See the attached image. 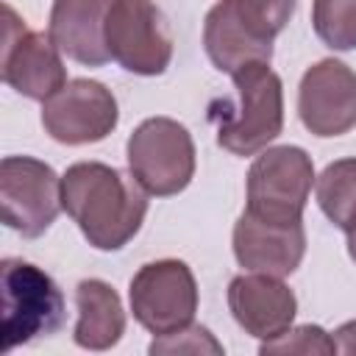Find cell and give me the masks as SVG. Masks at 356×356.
Masks as SVG:
<instances>
[{"instance_id": "12", "label": "cell", "mask_w": 356, "mask_h": 356, "mask_svg": "<svg viewBox=\"0 0 356 356\" xmlns=\"http://www.w3.org/2000/svg\"><path fill=\"white\" fill-rule=\"evenodd\" d=\"M228 309L245 334L267 342L292 328L298 298L278 275L242 273L228 284Z\"/></svg>"}, {"instance_id": "7", "label": "cell", "mask_w": 356, "mask_h": 356, "mask_svg": "<svg viewBox=\"0 0 356 356\" xmlns=\"http://www.w3.org/2000/svg\"><path fill=\"white\" fill-rule=\"evenodd\" d=\"M0 209L11 231L36 239L64 209L61 178L50 164L33 156H6L0 161Z\"/></svg>"}, {"instance_id": "1", "label": "cell", "mask_w": 356, "mask_h": 356, "mask_svg": "<svg viewBox=\"0 0 356 356\" xmlns=\"http://www.w3.org/2000/svg\"><path fill=\"white\" fill-rule=\"evenodd\" d=\"M61 206L92 248L120 250L145 222L147 192L117 167L78 161L61 175Z\"/></svg>"}, {"instance_id": "11", "label": "cell", "mask_w": 356, "mask_h": 356, "mask_svg": "<svg viewBox=\"0 0 356 356\" xmlns=\"http://www.w3.org/2000/svg\"><path fill=\"white\" fill-rule=\"evenodd\" d=\"M298 117L314 136H342L356 128V72L339 58L312 64L298 86Z\"/></svg>"}, {"instance_id": "18", "label": "cell", "mask_w": 356, "mask_h": 356, "mask_svg": "<svg viewBox=\"0 0 356 356\" xmlns=\"http://www.w3.org/2000/svg\"><path fill=\"white\" fill-rule=\"evenodd\" d=\"M312 25L331 50H356V0H312Z\"/></svg>"}, {"instance_id": "8", "label": "cell", "mask_w": 356, "mask_h": 356, "mask_svg": "<svg viewBox=\"0 0 356 356\" xmlns=\"http://www.w3.org/2000/svg\"><path fill=\"white\" fill-rule=\"evenodd\" d=\"M106 47L134 75H161L172 61V36L153 0H114L106 17Z\"/></svg>"}, {"instance_id": "6", "label": "cell", "mask_w": 356, "mask_h": 356, "mask_svg": "<svg viewBox=\"0 0 356 356\" xmlns=\"http://www.w3.org/2000/svg\"><path fill=\"white\" fill-rule=\"evenodd\" d=\"M134 320L153 337L192 325L197 312V281L186 261L159 259L142 264L128 286Z\"/></svg>"}, {"instance_id": "2", "label": "cell", "mask_w": 356, "mask_h": 356, "mask_svg": "<svg viewBox=\"0 0 356 356\" xmlns=\"http://www.w3.org/2000/svg\"><path fill=\"white\" fill-rule=\"evenodd\" d=\"M236 100H222L217 120V145L234 156H256L284 131V83L267 61L245 64L231 75Z\"/></svg>"}, {"instance_id": "17", "label": "cell", "mask_w": 356, "mask_h": 356, "mask_svg": "<svg viewBox=\"0 0 356 356\" xmlns=\"http://www.w3.org/2000/svg\"><path fill=\"white\" fill-rule=\"evenodd\" d=\"M320 211L345 234L356 231V159L331 161L314 181Z\"/></svg>"}, {"instance_id": "21", "label": "cell", "mask_w": 356, "mask_h": 356, "mask_svg": "<svg viewBox=\"0 0 356 356\" xmlns=\"http://www.w3.org/2000/svg\"><path fill=\"white\" fill-rule=\"evenodd\" d=\"M147 350L153 356L156 353H222V345L211 337L206 325H186L181 331L153 337Z\"/></svg>"}, {"instance_id": "13", "label": "cell", "mask_w": 356, "mask_h": 356, "mask_svg": "<svg viewBox=\"0 0 356 356\" xmlns=\"http://www.w3.org/2000/svg\"><path fill=\"white\" fill-rule=\"evenodd\" d=\"M306 253V231L300 222H267L242 211L234 222V256L248 273L292 275Z\"/></svg>"}, {"instance_id": "5", "label": "cell", "mask_w": 356, "mask_h": 356, "mask_svg": "<svg viewBox=\"0 0 356 356\" xmlns=\"http://www.w3.org/2000/svg\"><path fill=\"white\" fill-rule=\"evenodd\" d=\"M131 175L147 195L170 197L189 186L195 175V142L186 125L172 117L142 120L125 145Z\"/></svg>"}, {"instance_id": "20", "label": "cell", "mask_w": 356, "mask_h": 356, "mask_svg": "<svg viewBox=\"0 0 356 356\" xmlns=\"http://www.w3.org/2000/svg\"><path fill=\"white\" fill-rule=\"evenodd\" d=\"M236 6L242 17L256 28V33L273 42L292 19L298 0H236Z\"/></svg>"}, {"instance_id": "23", "label": "cell", "mask_w": 356, "mask_h": 356, "mask_svg": "<svg viewBox=\"0 0 356 356\" xmlns=\"http://www.w3.org/2000/svg\"><path fill=\"white\" fill-rule=\"evenodd\" d=\"M348 256L356 261V231H353V234H348Z\"/></svg>"}, {"instance_id": "14", "label": "cell", "mask_w": 356, "mask_h": 356, "mask_svg": "<svg viewBox=\"0 0 356 356\" xmlns=\"http://www.w3.org/2000/svg\"><path fill=\"white\" fill-rule=\"evenodd\" d=\"M114 0H53L47 33L53 44L83 67H103L111 56L106 47V17Z\"/></svg>"}, {"instance_id": "15", "label": "cell", "mask_w": 356, "mask_h": 356, "mask_svg": "<svg viewBox=\"0 0 356 356\" xmlns=\"http://www.w3.org/2000/svg\"><path fill=\"white\" fill-rule=\"evenodd\" d=\"M203 47L220 72H239L245 64L273 58V42L256 33L242 17L236 0H217L203 19Z\"/></svg>"}, {"instance_id": "4", "label": "cell", "mask_w": 356, "mask_h": 356, "mask_svg": "<svg viewBox=\"0 0 356 356\" xmlns=\"http://www.w3.org/2000/svg\"><path fill=\"white\" fill-rule=\"evenodd\" d=\"M314 184L312 156L298 145L264 147L245 181V197L250 211L267 222H300Z\"/></svg>"}, {"instance_id": "22", "label": "cell", "mask_w": 356, "mask_h": 356, "mask_svg": "<svg viewBox=\"0 0 356 356\" xmlns=\"http://www.w3.org/2000/svg\"><path fill=\"white\" fill-rule=\"evenodd\" d=\"M331 337H334V342H337V353L356 356V320L342 323Z\"/></svg>"}, {"instance_id": "10", "label": "cell", "mask_w": 356, "mask_h": 356, "mask_svg": "<svg viewBox=\"0 0 356 356\" xmlns=\"http://www.w3.org/2000/svg\"><path fill=\"white\" fill-rule=\"evenodd\" d=\"M6 44H3V81L31 97L47 100L67 83V67L61 50L53 44L50 33L31 31L11 6H6Z\"/></svg>"}, {"instance_id": "3", "label": "cell", "mask_w": 356, "mask_h": 356, "mask_svg": "<svg viewBox=\"0 0 356 356\" xmlns=\"http://www.w3.org/2000/svg\"><path fill=\"white\" fill-rule=\"evenodd\" d=\"M0 286L6 350H14L17 345L33 342L39 337H53L64 325V295L42 267L22 259H3Z\"/></svg>"}, {"instance_id": "16", "label": "cell", "mask_w": 356, "mask_h": 356, "mask_svg": "<svg viewBox=\"0 0 356 356\" xmlns=\"http://www.w3.org/2000/svg\"><path fill=\"white\" fill-rule=\"evenodd\" d=\"M78 320L72 339L83 350H108L125 334V309L117 289L100 278H83L75 286Z\"/></svg>"}, {"instance_id": "19", "label": "cell", "mask_w": 356, "mask_h": 356, "mask_svg": "<svg viewBox=\"0 0 356 356\" xmlns=\"http://www.w3.org/2000/svg\"><path fill=\"white\" fill-rule=\"evenodd\" d=\"M259 353H261V356H273V353H281V356H286V353H303V356L325 353V356H328V353H337V342H334V337H331L325 328L306 323V325L286 328V331H284L281 337H275V339L261 342V345H259Z\"/></svg>"}, {"instance_id": "9", "label": "cell", "mask_w": 356, "mask_h": 356, "mask_svg": "<svg viewBox=\"0 0 356 356\" xmlns=\"http://www.w3.org/2000/svg\"><path fill=\"white\" fill-rule=\"evenodd\" d=\"M120 120L111 89L92 78H72L42 103V128L50 139L78 147L106 139Z\"/></svg>"}]
</instances>
